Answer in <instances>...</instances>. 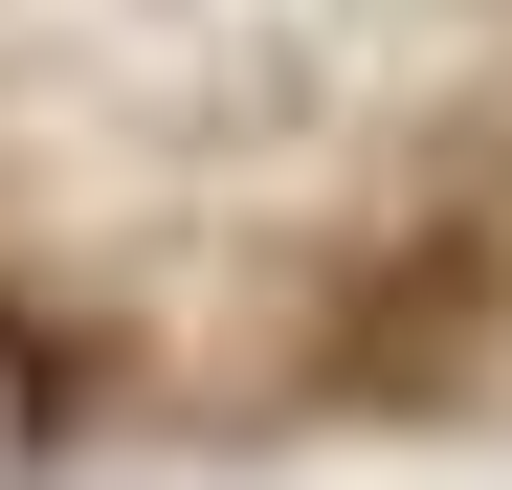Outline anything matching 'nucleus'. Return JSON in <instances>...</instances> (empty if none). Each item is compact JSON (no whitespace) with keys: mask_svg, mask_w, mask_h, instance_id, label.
<instances>
[{"mask_svg":"<svg viewBox=\"0 0 512 490\" xmlns=\"http://www.w3.org/2000/svg\"><path fill=\"white\" fill-rule=\"evenodd\" d=\"M23 446H45V335L0 312V468H23Z\"/></svg>","mask_w":512,"mask_h":490,"instance_id":"nucleus-1","label":"nucleus"}]
</instances>
